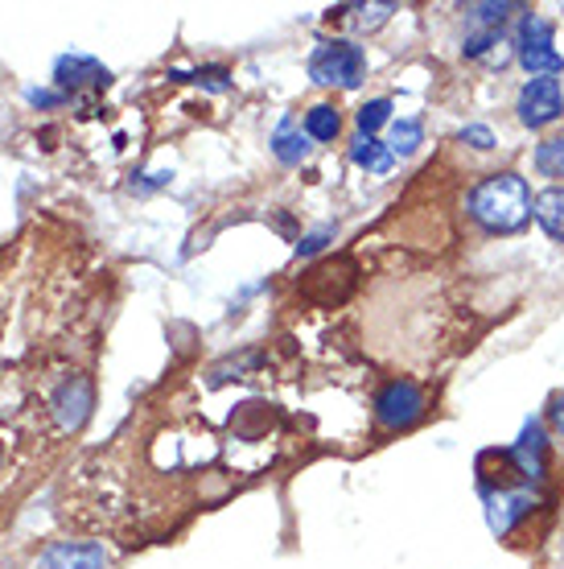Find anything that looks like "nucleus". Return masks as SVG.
I'll list each match as a JSON object with an SVG mask.
<instances>
[{"label": "nucleus", "instance_id": "obj_17", "mask_svg": "<svg viewBox=\"0 0 564 569\" xmlns=\"http://www.w3.org/2000/svg\"><path fill=\"white\" fill-rule=\"evenodd\" d=\"M548 421H552V429H556V433L564 438V388L556 392V397H552V405H548Z\"/></svg>", "mask_w": 564, "mask_h": 569}, {"label": "nucleus", "instance_id": "obj_11", "mask_svg": "<svg viewBox=\"0 0 564 569\" xmlns=\"http://www.w3.org/2000/svg\"><path fill=\"white\" fill-rule=\"evenodd\" d=\"M536 170L544 178H564V132L561 137H548V141L536 149Z\"/></svg>", "mask_w": 564, "mask_h": 569}, {"label": "nucleus", "instance_id": "obj_9", "mask_svg": "<svg viewBox=\"0 0 564 569\" xmlns=\"http://www.w3.org/2000/svg\"><path fill=\"white\" fill-rule=\"evenodd\" d=\"M272 153L281 157L284 166L305 161V153H310V137H305V129H293V120H281V129L272 132Z\"/></svg>", "mask_w": 564, "mask_h": 569}, {"label": "nucleus", "instance_id": "obj_2", "mask_svg": "<svg viewBox=\"0 0 564 569\" xmlns=\"http://www.w3.org/2000/svg\"><path fill=\"white\" fill-rule=\"evenodd\" d=\"M310 79L322 87H359L367 79V54L354 42H322L310 54Z\"/></svg>", "mask_w": 564, "mask_h": 569}, {"label": "nucleus", "instance_id": "obj_3", "mask_svg": "<svg viewBox=\"0 0 564 569\" xmlns=\"http://www.w3.org/2000/svg\"><path fill=\"white\" fill-rule=\"evenodd\" d=\"M424 417V392L421 385H412V380H392V385L383 388L380 397H375V421L383 429H409L416 426Z\"/></svg>", "mask_w": 564, "mask_h": 569}, {"label": "nucleus", "instance_id": "obj_15", "mask_svg": "<svg viewBox=\"0 0 564 569\" xmlns=\"http://www.w3.org/2000/svg\"><path fill=\"white\" fill-rule=\"evenodd\" d=\"M507 13H515V4H479L474 9V17H479L482 26H503Z\"/></svg>", "mask_w": 564, "mask_h": 569}, {"label": "nucleus", "instance_id": "obj_5", "mask_svg": "<svg viewBox=\"0 0 564 569\" xmlns=\"http://www.w3.org/2000/svg\"><path fill=\"white\" fill-rule=\"evenodd\" d=\"M103 566H108V553L95 541H54L38 557V569H103Z\"/></svg>", "mask_w": 564, "mask_h": 569}, {"label": "nucleus", "instance_id": "obj_1", "mask_svg": "<svg viewBox=\"0 0 564 569\" xmlns=\"http://www.w3.org/2000/svg\"><path fill=\"white\" fill-rule=\"evenodd\" d=\"M532 202L536 199L520 173H491L470 190V219L494 236H507L532 219Z\"/></svg>", "mask_w": 564, "mask_h": 569}, {"label": "nucleus", "instance_id": "obj_4", "mask_svg": "<svg viewBox=\"0 0 564 569\" xmlns=\"http://www.w3.org/2000/svg\"><path fill=\"white\" fill-rule=\"evenodd\" d=\"M515 112H520V124H527V129H548L552 120L564 112L561 79H532V83L520 91Z\"/></svg>", "mask_w": 564, "mask_h": 569}, {"label": "nucleus", "instance_id": "obj_16", "mask_svg": "<svg viewBox=\"0 0 564 569\" xmlns=\"http://www.w3.org/2000/svg\"><path fill=\"white\" fill-rule=\"evenodd\" d=\"M330 236H334V231H318V236H305V240L296 243V252H301V257H313V252H322Z\"/></svg>", "mask_w": 564, "mask_h": 569}, {"label": "nucleus", "instance_id": "obj_12", "mask_svg": "<svg viewBox=\"0 0 564 569\" xmlns=\"http://www.w3.org/2000/svg\"><path fill=\"white\" fill-rule=\"evenodd\" d=\"M387 116H392V103L387 100H371L359 108V116H354V124H359V137H375V132L387 124Z\"/></svg>", "mask_w": 564, "mask_h": 569}, {"label": "nucleus", "instance_id": "obj_7", "mask_svg": "<svg viewBox=\"0 0 564 569\" xmlns=\"http://www.w3.org/2000/svg\"><path fill=\"white\" fill-rule=\"evenodd\" d=\"M532 214H536V223L548 231L552 240L564 243V186L540 190L536 202H532Z\"/></svg>", "mask_w": 564, "mask_h": 569}, {"label": "nucleus", "instance_id": "obj_13", "mask_svg": "<svg viewBox=\"0 0 564 569\" xmlns=\"http://www.w3.org/2000/svg\"><path fill=\"white\" fill-rule=\"evenodd\" d=\"M416 144H421V120H400L392 129V153L409 157L416 153Z\"/></svg>", "mask_w": 564, "mask_h": 569}, {"label": "nucleus", "instance_id": "obj_10", "mask_svg": "<svg viewBox=\"0 0 564 569\" xmlns=\"http://www.w3.org/2000/svg\"><path fill=\"white\" fill-rule=\"evenodd\" d=\"M342 132V116L334 103H313L310 112H305V137L310 141H334Z\"/></svg>", "mask_w": 564, "mask_h": 569}, {"label": "nucleus", "instance_id": "obj_6", "mask_svg": "<svg viewBox=\"0 0 564 569\" xmlns=\"http://www.w3.org/2000/svg\"><path fill=\"white\" fill-rule=\"evenodd\" d=\"M54 79L62 87H108V79H112V71L103 67V62H95V58L87 54H62L54 67Z\"/></svg>", "mask_w": 564, "mask_h": 569}, {"label": "nucleus", "instance_id": "obj_14", "mask_svg": "<svg viewBox=\"0 0 564 569\" xmlns=\"http://www.w3.org/2000/svg\"><path fill=\"white\" fill-rule=\"evenodd\" d=\"M462 144H470V149L486 153V149H494V132L486 129V124H466V129H462Z\"/></svg>", "mask_w": 564, "mask_h": 569}, {"label": "nucleus", "instance_id": "obj_8", "mask_svg": "<svg viewBox=\"0 0 564 569\" xmlns=\"http://www.w3.org/2000/svg\"><path fill=\"white\" fill-rule=\"evenodd\" d=\"M392 144H383L380 137H354L351 144V161L367 173H387L392 170Z\"/></svg>", "mask_w": 564, "mask_h": 569}]
</instances>
